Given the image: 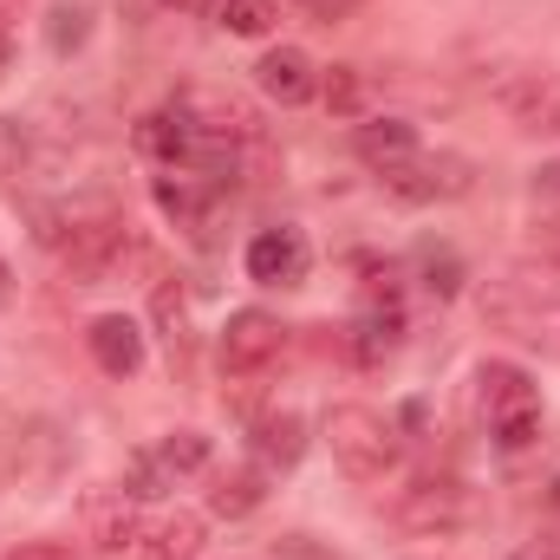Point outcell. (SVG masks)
Returning a JSON list of instances; mask_svg holds the SVG:
<instances>
[{
  "mask_svg": "<svg viewBox=\"0 0 560 560\" xmlns=\"http://www.w3.org/2000/svg\"><path fill=\"white\" fill-rule=\"evenodd\" d=\"M319 430H326L332 463L352 482H385L398 469V430H392V418H378L372 405H332Z\"/></svg>",
  "mask_w": 560,
  "mask_h": 560,
  "instance_id": "6da1fadb",
  "label": "cell"
},
{
  "mask_svg": "<svg viewBox=\"0 0 560 560\" xmlns=\"http://www.w3.org/2000/svg\"><path fill=\"white\" fill-rule=\"evenodd\" d=\"M476 405H482V418H489L502 450H528L535 443V430H541V392H535V378L522 365L489 359L476 372Z\"/></svg>",
  "mask_w": 560,
  "mask_h": 560,
  "instance_id": "7a4b0ae2",
  "label": "cell"
},
{
  "mask_svg": "<svg viewBox=\"0 0 560 560\" xmlns=\"http://www.w3.org/2000/svg\"><path fill=\"white\" fill-rule=\"evenodd\" d=\"M398 202H456V196H469V183H476V163L469 156H456V150H418V156H405L398 170H385L378 176Z\"/></svg>",
  "mask_w": 560,
  "mask_h": 560,
  "instance_id": "3957f363",
  "label": "cell"
},
{
  "mask_svg": "<svg viewBox=\"0 0 560 560\" xmlns=\"http://www.w3.org/2000/svg\"><path fill=\"white\" fill-rule=\"evenodd\" d=\"M469 515H476V502L456 476H418L392 502V522L405 535H456V528H469Z\"/></svg>",
  "mask_w": 560,
  "mask_h": 560,
  "instance_id": "277c9868",
  "label": "cell"
},
{
  "mask_svg": "<svg viewBox=\"0 0 560 560\" xmlns=\"http://www.w3.org/2000/svg\"><path fill=\"white\" fill-rule=\"evenodd\" d=\"M495 105L515 131H560V72L548 66H515L495 79Z\"/></svg>",
  "mask_w": 560,
  "mask_h": 560,
  "instance_id": "5b68a950",
  "label": "cell"
},
{
  "mask_svg": "<svg viewBox=\"0 0 560 560\" xmlns=\"http://www.w3.org/2000/svg\"><path fill=\"white\" fill-rule=\"evenodd\" d=\"M280 346H287V326H280L275 313L242 306V313H229L215 359H222V372H229V378H255V372H268V365H275Z\"/></svg>",
  "mask_w": 560,
  "mask_h": 560,
  "instance_id": "8992f818",
  "label": "cell"
},
{
  "mask_svg": "<svg viewBox=\"0 0 560 560\" xmlns=\"http://www.w3.org/2000/svg\"><path fill=\"white\" fill-rule=\"evenodd\" d=\"M313 268V248H306V235L300 229H261L255 242H248V275L261 280V287H300Z\"/></svg>",
  "mask_w": 560,
  "mask_h": 560,
  "instance_id": "52a82bcc",
  "label": "cell"
},
{
  "mask_svg": "<svg viewBox=\"0 0 560 560\" xmlns=\"http://www.w3.org/2000/svg\"><path fill=\"white\" fill-rule=\"evenodd\" d=\"M196 555H202V515H189V509L156 515L131 541V560H196Z\"/></svg>",
  "mask_w": 560,
  "mask_h": 560,
  "instance_id": "ba28073f",
  "label": "cell"
},
{
  "mask_svg": "<svg viewBox=\"0 0 560 560\" xmlns=\"http://www.w3.org/2000/svg\"><path fill=\"white\" fill-rule=\"evenodd\" d=\"M255 85H261L275 105H306V98L319 92V72H313V59H306L300 46H275V52H261Z\"/></svg>",
  "mask_w": 560,
  "mask_h": 560,
  "instance_id": "9c48e42d",
  "label": "cell"
},
{
  "mask_svg": "<svg viewBox=\"0 0 560 560\" xmlns=\"http://www.w3.org/2000/svg\"><path fill=\"white\" fill-rule=\"evenodd\" d=\"M85 346H92L98 372H112V378H131V372L143 365V332H138V319H125V313H105V319H92Z\"/></svg>",
  "mask_w": 560,
  "mask_h": 560,
  "instance_id": "30bf717a",
  "label": "cell"
},
{
  "mask_svg": "<svg viewBox=\"0 0 560 560\" xmlns=\"http://www.w3.org/2000/svg\"><path fill=\"white\" fill-rule=\"evenodd\" d=\"M352 150H359V163L365 170H398L405 156H418L423 143H418V125H405V118H365L359 131H352Z\"/></svg>",
  "mask_w": 560,
  "mask_h": 560,
  "instance_id": "8fae6325",
  "label": "cell"
},
{
  "mask_svg": "<svg viewBox=\"0 0 560 560\" xmlns=\"http://www.w3.org/2000/svg\"><path fill=\"white\" fill-rule=\"evenodd\" d=\"M85 541H92L98 555H125V548L138 541V509H131V495H125V489H112V495H92V502H85Z\"/></svg>",
  "mask_w": 560,
  "mask_h": 560,
  "instance_id": "7c38bea8",
  "label": "cell"
},
{
  "mask_svg": "<svg viewBox=\"0 0 560 560\" xmlns=\"http://www.w3.org/2000/svg\"><path fill=\"white\" fill-rule=\"evenodd\" d=\"M248 443H255V463L275 476V469H293L306 456V423H300V411H268Z\"/></svg>",
  "mask_w": 560,
  "mask_h": 560,
  "instance_id": "4fadbf2b",
  "label": "cell"
},
{
  "mask_svg": "<svg viewBox=\"0 0 560 560\" xmlns=\"http://www.w3.org/2000/svg\"><path fill=\"white\" fill-rule=\"evenodd\" d=\"M215 189H222V183L202 176V170H189V176H156V209H163L170 222H183V229H202Z\"/></svg>",
  "mask_w": 560,
  "mask_h": 560,
  "instance_id": "5bb4252c",
  "label": "cell"
},
{
  "mask_svg": "<svg viewBox=\"0 0 560 560\" xmlns=\"http://www.w3.org/2000/svg\"><path fill=\"white\" fill-rule=\"evenodd\" d=\"M261 495H268V469L255 463V469H229V476H215L209 509H215L222 522H242V515H255V509H261Z\"/></svg>",
  "mask_w": 560,
  "mask_h": 560,
  "instance_id": "9a60e30c",
  "label": "cell"
},
{
  "mask_svg": "<svg viewBox=\"0 0 560 560\" xmlns=\"http://www.w3.org/2000/svg\"><path fill=\"white\" fill-rule=\"evenodd\" d=\"M398 332H405L398 306H372V313H359V326H352V359H359V365L392 359V352H398Z\"/></svg>",
  "mask_w": 560,
  "mask_h": 560,
  "instance_id": "2e32d148",
  "label": "cell"
},
{
  "mask_svg": "<svg viewBox=\"0 0 560 560\" xmlns=\"http://www.w3.org/2000/svg\"><path fill=\"white\" fill-rule=\"evenodd\" d=\"M138 150L143 156H156V163H189V125L163 105V112H150V118H138Z\"/></svg>",
  "mask_w": 560,
  "mask_h": 560,
  "instance_id": "e0dca14e",
  "label": "cell"
},
{
  "mask_svg": "<svg viewBox=\"0 0 560 560\" xmlns=\"http://www.w3.org/2000/svg\"><path fill=\"white\" fill-rule=\"evenodd\" d=\"M150 463H156V476H163V482L196 476V469H209V436H202V430H170V436L150 450Z\"/></svg>",
  "mask_w": 560,
  "mask_h": 560,
  "instance_id": "ac0fdd59",
  "label": "cell"
},
{
  "mask_svg": "<svg viewBox=\"0 0 560 560\" xmlns=\"http://www.w3.org/2000/svg\"><path fill=\"white\" fill-rule=\"evenodd\" d=\"M215 13H222V26H229V33H242V39H261V33H275V20H280L275 0H222Z\"/></svg>",
  "mask_w": 560,
  "mask_h": 560,
  "instance_id": "d6986e66",
  "label": "cell"
},
{
  "mask_svg": "<svg viewBox=\"0 0 560 560\" xmlns=\"http://www.w3.org/2000/svg\"><path fill=\"white\" fill-rule=\"evenodd\" d=\"M85 33H92V7H79V0H72V7H52V20H46V46H52L59 59L79 52Z\"/></svg>",
  "mask_w": 560,
  "mask_h": 560,
  "instance_id": "ffe728a7",
  "label": "cell"
},
{
  "mask_svg": "<svg viewBox=\"0 0 560 560\" xmlns=\"http://www.w3.org/2000/svg\"><path fill=\"white\" fill-rule=\"evenodd\" d=\"M150 313H156V326H163V339H170V359H176V352L189 346V300H183V287H156Z\"/></svg>",
  "mask_w": 560,
  "mask_h": 560,
  "instance_id": "44dd1931",
  "label": "cell"
},
{
  "mask_svg": "<svg viewBox=\"0 0 560 560\" xmlns=\"http://www.w3.org/2000/svg\"><path fill=\"white\" fill-rule=\"evenodd\" d=\"M26 156H33V131L20 118H0V183H13L26 170Z\"/></svg>",
  "mask_w": 560,
  "mask_h": 560,
  "instance_id": "7402d4cb",
  "label": "cell"
},
{
  "mask_svg": "<svg viewBox=\"0 0 560 560\" xmlns=\"http://www.w3.org/2000/svg\"><path fill=\"white\" fill-rule=\"evenodd\" d=\"M418 268H423V287H430V293H443V300H450V293L463 287V261H456L450 248H423Z\"/></svg>",
  "mask_w": 560,
  "mask_h": 560,
  "instance_id": "603a6c76",
  "label": "cell"
},
{
  "mask_svg": "<svg viewBox=\"0 0 560 560\" xmlns=\"http://www.w3.org/2000/svg\"><path fill=\"white\" fill-rule=\"evenodd\" d=\"M319 92H326V105H332L339 118H359V79H352V66H332Z\"/></svg>",
  "mask_w": 560,
  "mask_h": 560,
  "instance_id": "cb8c5ba5",
  "label": "cell"
},
{
  "mask_svg": "<svg viewBox=\"0 0 560 560\" xmlns=\"http://www.w3.org/2000/svg\"><path fill=\"white\" fill-rule=\"evenodd\" d=\"M293 7H300L306 20H319V26H339V20H352L365 0H293Z\"/></svg>",
  "mask_w": 560,
  "mask_h": 560,
  "instance_id": "d4e9b609",
  "label": "cell"
},
{
  "mask_svg": "<svg viewBox=\"0 0 560 560\" xmlns=\"http://www.w3.org/2000/svg\"><path fill=\"white\" fill-rule=\"evenodd\" d=\"M509 560H560V528H541V535H528L522 548Z\"/></svg>",
  "mask_w": 560,
  "mask_h": 560,
  "instance_id": "484cf974",
  "label": "cell"
},
{
  "mask_svg": "<svg viewBox=\"0 0 560 560\" xmlns=\"http://www.w3.org/2000/svg\"><path fill=\"white\" fill-rule=\"evenodd\" d=\"M275 555H280V560H346V555H326V548H313L306 535H280Z\"/></svg>",
  "mask_w": 560,
  "mask_h": 560,
  "instance_id": "4316f807",
  "label": "cell"
},
{
  "mask_svg": "<svg viewBox=\"0 0 560 560\" xmlns=\"http://www.w3.org/2000/svg\"><path fill=\"white\" fill-rule=\"evenodd\" d=\"M7 560H72V548L66 541H20Z\"/></svg>",
  "mask_w": 560,
  "mask_h": 560,
  "instance_id": "83f0119b",
  "label": "cell"
},
{
  "mask_svg": "<svg viewBox=\"0 0 560 560\" xmlns=\"http://www.w3.org/2000/svg\"><path fill=\"white\" fill-rule=\"evenodd\" d=\"M535 255H541L548 268H560V222H541V229H535Z\"/></svg>",
  "mask_w": 560,
  "mask_h": 560,
  "instance_id": "f1b7e54d",
  "label": "cell"
},
{
  "mask_svg": "<svg viewBox=\"0 0 560 560\" xmlns=\"http://www.w3.org/2000/svg\"><path fill=\"white\" fill-rule=\"evenodd\" d=\"M156 7H170V13H189V20H196V13H215L222 0H156Z\"/></svg>",
  "mask_w": 560,
  "mask_h": 560,
  "instance_id": "f546056e",
  "label": "cell"
},
{
  "mask_svg": "<svg viewBox=\"0 0 560 560\" xmlns=\"http://www.w3.org/2000/svg\"><path fill=\"white\" fill-rule=\"evenodd\" d=\"M7 59H13V39L0 33V79H7Z\"/></svg>",
  "mask_w": 560,
  "mask_h": 560,
  "instance_id": "4dcf8cb0",
  "label": "cell"
},
{
  "mask_svg": "<svg viewBox=\"0 0 560 560\" xmlns=\"http://www.w3.org/2000/svg\"><path fill=\"white\" fill-rule=\"evenodd\" d=\"M0 300H7V261H0Z\"/></svg>",
  "mask_w": 560,
  "mask_h": 560,
  "instance_id": "1f68e13d",
  "label": "cell"
},
{
  "mask_svg": "<svg viewBox=\"0 0 560 560\" xmlns=\"http://www.w3.org/2000/svg\"><path fill=\"white\" fill-rule=\"evenodd\" d=\"M541 176H548V183H560V163H555V170H541Z\"/></svg>",
  "mask_w": 560,
  "mask_h": 560,
  "instance_id": "d6a6232c",
  "label": "cell"
},
{
  "mask_svg": "<svg viewBox=\"0 0 560 560\" xmlns=\"http://www.w3.org/2000/svg\"><path fill=\"white\" fill-rule=\"evenodd\" d=\"M411 560H443V555H411Z\"/></svg>",
  "mask_w": 560,
  "mask_h": 560,
  "instance_id": "836d02e7",
  "label": "cell"
},
{
  "mask_svg": "<svg viewBox=\"0 0 560 560\" xmlns=\"http://www.w3.org/2000/svg\"><path fill=\"white\" fill-rule=\"evenodd\" d=\"M555 509H560V482H555Z\"/></svg>",
  "mask_w": 560,
  "mask_h": 560,
  "instance_id": "e575fe53",
  "label": "cell"
}]
</instances>
